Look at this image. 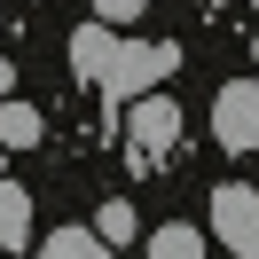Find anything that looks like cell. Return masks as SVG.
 I'll list each match as a JSON object with an SVG mask.
<instances>
[{"instance_id":"obj_1","label":"cell","mask_w":259,"mask_h":259,"mask_svg":"<svg viewBox=\"0 0 259 259\" xmlns=\"http://www.w3.org/2000/svg\"><path fill=\"white\" fill-rule=\"evenodd\" d=\"M212 142L220 149H259V79H228L212 95Z\"/></svg>"},{"instance_id":"obj_2","label":"cell","mask_w":259,"mask_h":259,"mask_svg":"<svg viewBox=\"0 0 259 259\" xmlns=\"http://www.w3.org/2000/svg\"><path fill=\"white\" fill-rule=\"evenodd\" d=\"M165 71H181V48H165V39H118V63H110L102 87L110 95H149Z\"/></svg>"},{"instance_id":"obj_3","label":"cell","mask_w":259,"mask_h":259,"mask_svg":"<svg viewBox=\"0 0 259 259\" xmlns=\"http://www.w3.org/2000/svg\"><path fill=\"white\" fill-rule=\"evenodd\" d=\"M126 134H134V157H142V165H165L173 142H181V102L173 95H142L134 118H126Z\"/></svg>"},{"instance_id":"obj_4","label":"cell","mask_w":259,"mask_h":259,"mask_svg":"<svg viewBox=\"0 0 259 259\" xmlns=\"http://www.w3.org/2000/svg\"><path fill=\"white\" fill-rule=\"evenodd\" d=\"M212 236H220L228 251L259 259V189H243V181L212 189Z\"/></svg>"},{"instance_id":"obj_5","label":"cell","mask_w":259,"mask_h":259,"mask_svg":"<svg viewBox=\"0 0 259 259\" xmlns=\"http://www.w3.org/2000/svg\"><path fill=\"white\" fill-rule=\"evenodd\" d=\"M110 63H118L110 24H79V39H71V71H79V79H110Z\"/></svg>"},{"instance_id":"obj_6","label":"cell","mask_w":259,"mask_h":259,"mask_svg":"<svg viewBox=\"0 0 259 259\" xmlns=\"http://www.w3.org/2000/svg\"><path fill=\"white\" fill-rule=\"evenodd\" d=\"M16 243H32V196L0 173V251H16Z\"/></svg>"},{"instance_id":"obj_7","label":"cell","mask_w":259,"mask_h":259,"mask_svg":"<svg viewBox=\"0 0 259 259\" xmlns=\"http://www.w3.org/2000/svg\"><path fill=\"white\" fill-rule=\"evenodd\" d=\"M39 259H110V243L87 236V228H55V236L39 243Z\"/></svg>"},{"instance_id":"obj_8","label":"cell","mask_w":259,"mask_h":259,"mask_svg":"<svg viewBox=\"0 0 259 259\" xmlns=\"http://www.w3.org/2000/svg\"><path fill=\"white\" fill-rule=\"evenodd\" d=\"M149 259H204V236H196L189 220H165L157 236H149Z\"/></svg>"},{"instance_id":"obj_9","label":"cell","mask_w":259,"mask_h":259,"mask_svg":"<svg viewBox=\"0 0 259 259\" xmlns=\"http://www.w3.org/2000/svg\"><path fill=\"white\" fill-rule=\"evenodd\" d=\"M39 142V110L32 102H0V149H32Z\"/></svg>"},{"instance_id":"obj_10","label":"cell","mask_w":259,"mask_h":259,"mask_svg":"<svg viewBox=\"0 0 259 259\" xmlns=\"http://www.w3.org/2000/svg\"><path fill=\"white\" fill-rule=\"evenodd\" d=\"M95 236H102V243H134V236H142V220H134L126 196H110V204L95 212Z\"/></svg>"},{"instance_id":"obj_11","label":"cell","mask_w":259,"mask_h":259,"mask_svg":"<svg viewBox=\"0 0 259 259\" xmlns=\"http://www.w3.org/2000/svg\"><path fill=\"white\" fill-rule=\"evenodd\" d=\"M134 16H142V0H95V24H110V32L134 24Z\"/></svg>"},{"instance_id":"obj_12","label":"cell","mask_w":259,"mask_h":259,"mask_svg":"<svg viewBox=\"0 0 259 259\" xmlns=\"http://www.w3.org/2000/svg\"><path fill=\"white\" fill-rule=\"evenodd\" d=\"M8 87H16V63H8V55H0V102H8Z\"/></svg>"}]
</instances>
